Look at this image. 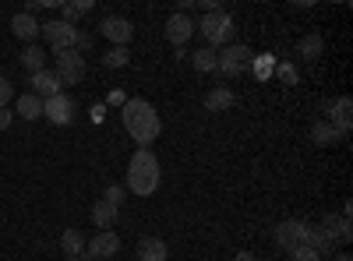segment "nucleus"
Here are the masks:
<instances>
[{"label":"nucleus","mask_w":353,"mask_h":261,"mask_svg":"<svg viewBox=\"0 0 353 261\" xmlns=\"http://www.w3.org/2000/svg\"><path fill=\"white\" fill-rule=\"evenodd\" d=\"M121 121H124V131L141 145V149H149V145L163 134V121H159V113L149 99H128L121 106Z\"/></svg>","instance_id":"nucleus-1"},{"label":"nucleus","mask_w":353,"mask_h":261,"mask_svg":"<svg viewBox=\"0 0 353 261\" xmlns=\"http://www.w3.org/2000/svg\"><path fill=\"white\" fill-rule=\"evenodd\" d=\"M159 180H163V166H159L156 152L152 149H138L131 156V163H128V184L124 187L134 198H149V194H156Z\"/></svg>","instance_id":"nucleus-2"},{"label":"nucleus","mask_w":353,"mask_h":261,"mask_svg":"<svg viewBox=\"0 0 353 261\" xmlns=\"http://www.w3.org/2000/svg\"><path fill=\"white\" fill-rule=\"evenodd\" d=\"M194 32L205 39V46L209 50H223V46H230V39H233V32H237V28H233V18L226 14V11H212V14H205L201 21H198V28Z\"/></svg>","instance_id":"nucleus-3"},{"label":"nucleus","mask_w":353,"mask_h":261,"mask_svg":"<svg viewBox=\"0 0 353 261\" xmlns=\"http://www.w3.org/2000/svg\"><path fill=\"white\" fill-rule=\"evenodd\" d=\"M216 53H219V64H216V71H219V74H226V78H237V74H244V71H248V64L254 61V53H251L244 43L223 46V50H216Z\"/></svg>","instance_id":"nucleus-4"},{"label":"nucleus","mask_w":353,"mask_h":261,"mask_svg":"<svg viewBox=\"0 0 353 261\" xmlns=\"http://www.w3.org/2000/svg\"><path fill=\"white\" fill-rule=\"evenodd\" d=\"M74 99L68 96V92H57V96H50V99H43V117L50 121V124H57V127H68V124H74Z\"/></svg>","instance_id":"nucleus-5"},{"label":"nucleus","mask_w":353,"mask_h":261,"mask_svg":"<svg viewBox=\"0 0 353 261\" xmlns=\"http://www.w3.org/2000/svg\"><path fill=\"white\" fill-rule=\"evenodd\" d=\"M53 56H57L53 74L61 78V85H78L85 78V56L78 50H64V53H53Z\"/></svg>","instance_id":"nucleus-6"},{"label":"nucleus","mask_w":353,"mask_h":261,"mask_svg":"<svg viewBox=\"0 0 353 261\" xmlns=\"http://www.w3.org/2000/svg\"><path fill=\"white\" fill-rule=\"evenodd\" d=\"M43 36L50 39L53 53H64V50H74V46H78V28H74V25H68L64 18L46 21V25H43Z\"/></svg>","instance_id":"nucleus-7"},{"label":"nucleus","mask_w":353,"mask_h":261,"mask_svg":"<svg viewBox=\"0 0 353 261\" xmlns=\"http://www.w3.org/2000/svg\"><path fill=\"white\" fill-rule=\"evenodd\" d=\"M99 36H106L113 46H128L134 39V25L128 18H121V14H106L99 21Z\"/></svg>","instance_id":"nucleus-8"},{"label":"nucleus","mask_w":353,"mask_h":261,"mask_svg":"<svg viewBox=\"0 0 353 261\" xmlns=\"http://www.w3.org/2000/svg\"><path fill=\"white\" fill-rule=\"evenodd\" d=\"M276 244H279L283 251H297V247H304V244H307V222H301V219H286V222H279V226H276Z\"/></svg>","instance_id":"nucleus-9"},{"label":"nucleus","mask_w":353,"mask_h":261,"mask_svg":"<svg viewBox=\"0 0 353 261\" xmlns=\"http://www.w3.org/2000/svg\"><path fill=\"white\" fill-rule=\"evenodd\" d=\"M194 28H198V21L191 18V14H181V11H173L170 18H166V39L181 50L184 43H191V36H194Z\"/></svg>","instance_id":"nucleus-10"},{"label":"nucleus","mask_w":353,"mask_h":261,"mask_svg":"<svg viewBox=\"0 0 353 261\" xmlns=\"http://www.w3.org/2000/svg\"><path fill=\"white\" fill-rule=\"evenodd\" d=\"M121 251V237L113 229H99L92 240H85V258H96V261H106Z\"/></svg>","instance_id":"nucleus-11"},{"label":"nucleus","mask_w":353,"mask_h":261,"mask_svg":"<svg viewBox=\"0 0 353 261\" xmlns=\"http://www.w3.org/2000/svg\"><path fill=\"white\" fill-rule=\"evenodd\" d=\"M325 113H329V124L339 131V138H346L350 134V124H353V117H350V113H353V99L350 96H339L336 103L325 106Z\"/></svg>","instance_id":"nucleus-12"},{"label":"nucleus","mask_w":353,"mask_h":261,"mask_svg":"<svg viewBox=\"0 0 353 261\" xmlns=\"http://www.w3.org/2000/svg\"><path fill=\"white\" fill-rule=\"evenodd\" d=\"M11 32H14L21 43L32 46V43H36V36H43V25H39L32 14H28V11H18V14L11 18Z\"/></svg>","instance_id":"nucleus-13"},{"label":"nucleus","mask_w":353,"mask_h":261,"mask_svg":"<svg viewBox=\"0 0 353 261\" xmlns=\"http://www.w3.org/2000/svg\"><path fill=\"white\" fill-rule=\"evenodd\" d=\"M28 85H32V96H39V99H50V96L61 92V78H57L50 67H46V71H36V74H28Z\"/></svg>","instance_id":"nucleus-14"},{"label":"nucleus","mask_w":353,"mask_h":261,"mask_svg":"<svg viewBox=\"0 0 353 261\" xmlns=\"http://www.w3.org/2000/svg\"><path fill=\"white\" fill-rule=\"evenodd\" d=\"M138 261H166L170 258V247H166V240L163 237H145V240H138Z\"/></svg>","instance_id":"nucleus-15"},{"label":"nucleus","mask_w":353,"mask_h":261,"mask_svg":"<svg viewBox=\"0 0 353 261\" xmlns=\"http://www.w3.org/2000/svg\"><path fill=\"white\" fill-rule=\"evenodd\" d=\"M304 247H311L318 258H329V254H336V240L325 233L321 226H307V244Z\"/></svg>","instance_id":"nucleus-16"},{"label":"nucleus","mask_w":353,"mask_h":261,"mask_svg":"<svg viewBox=\"0 0 353 261\" xmlns=\"http://www.w3.org/2000/svg\"><path fill=\"white\" fill-rule=\"evenodd\" d=\"M321 229H325V233H329L332 240H343V244H350V240H353V222H350V216H325Z\"/></svg>","instance_id":"nucleus-17"},{"label":"nucleus","mask_w":353,"mask_h":261,"mask_svg":"<svg viewBox=\"0 0 353 261\" xmlns=\"http://www.w3.org/2000/svg\"><path fill=\"white\" fill-rule=\"evenodd\" d=\"M14 113H18L21 121H39V117H43V99L32 96V92H25V96H18Z\"/></svg>","instance_id":"nucleus-18"},{"label":"nucleus","mask_w":353,"mask_h":261,"mask_svg":"<svg viewBox=\"0 0 353 261\" xmlns=\"http://www.w3.org/2000/svg\"><path fill=\"white\" fill-rule=\"evenodd\" d=\"M117 216H121V209H117V205H110L106 198H99L96 205H92V222H96L99 229H110V226L117 222Z\"/></svg>","instance_id":"nucleus-19"},{"label":"nucleus","mask_w":353,"mask_h":261,"mask_svg":"<svg viewBox=\"0 0 353 261\" xmlns=\"http://www.w3.org/2000/svg\"><path fill=\"white\" fill-rule=\"evenodd\" d=\"M311 141L318 145V149H329V145H336V141H343V138H339V131H336L329 121H318V124L311 127Z\"/></svg>","instance_id":"nucleus-20"},{"label":"nucleus","mask_w":353,"mask_h":261,"mask_svg":"<svg viewBox=\"0 0 353 261\" xmlns=\"http://www.w3.org/2000/svg\"><path fill=\"white\" fill-rule=\"evenodd\" d=\"M321 53H325V39H321L318 32H311L297 43V56H304V61H318Z\"/></svg>","instance_id":"nucleus-21"},{"label":"nucleus","mask_w":353,"mask_h":261,"mask_svg":"<svg viewBox=\"0 0 353 261\" xmlns=\"http://www.w3.org/2000/svg\"><path fill=\"white\" fill-rule=\"evenodd\" d=\"M191 64H194V71H201V74H212L216 64H219V53L209 50V46H201V50L191 53Z\"/></svg>","instance_id":"nucleus-22"},{"label":"nucleus","mask_w":353,"mask_h":261,"mask_svg":"<svg viewBox=\"0 0 353 261\" xmlns=\"http://www.w3.org/2000/svg\"><path fill=\"white\" fill-rule=\"evenodd\" d=\"M61 247L68 258H85V237L78 233V229H64L61 233Z\"/></svg>","instance_id":"nucleus-23"},{"label":"nucleus","mask_w":353,"mask_h":261,"mask_svg":"<svg viewBox=\"0 0 353 261\" xmlns=\"http://www.w3.org/2000/svg\"><path fill=\"white\" fill-rule=\"evenodd\" d=\"M230 106H233V92L230 89H212L209 96H205V109H209V113H223Z\"/></svg>","instance_id":"nucleus-24"},{"label":"nucleus","mask_w":353,"mask_h":261,"mask_svg":"<svg viewBox=\"0 0 353 261\" xmlns=\"http://www.w3.org/2000/svg\"><path fill=\"white\" fill-rule=\"evenodd\" d=\"M21 64L28 67V74L46 71V50H39V46H25V53H21Z\"/></svg>","instance_id":"nucleus-25"},{"label":"nucleus","mask_w":353,"mask_h":261,"mask_svg":"<svg viewBox=\"0 0 353 261\" xmlns=\"http://www.w3.org/2000/svg\"><path fill=\"white\" fill-rule=\"evenodd\" d=\"M128 64H131V50H128V46H110L106 56H103V67H110V71L128 67Z\"/></svg>","instance_id":"nucleus-26"},{"label":"nucleus","mask_w":353,"mask_h":261,"mask_svg":"<svg viewBox=\"0 0 353 261\" xmlns=\"http://www.w3.org/2000/svg\"><path fill=\"white\" fill-rule=\"evenodd\" d=\"M92 8H96L92 0H78V4H64V21H68V25H74L81 14H88Z\"/></svg>","instance_id":"nucleus-27"},{"label":"nucleus","mask_w":353,"mask_h":261,"mask_svg":"<svg viewBox=\"0 0 353 261\" xmlns=\"http://www.w3.org/2000/svg\"><path fill=\"white\" fill-rule=\"evenodd\" d=\"M103 198L110 201V205H117V209H121L124 201H128V187H121V184H113V187H106V194H103Z\"/></svg>","instance_id":"nucleus-28"},{"label":"nucleus","mask_w":353,"mask_h":261,"mask_svg":"<svg viewBox=\"0 0 353 261\" xmlns=\"http://www.w3.org/2000/svg\"><path fill=\"white\" fill-rule=\"evenodd\" d=\"M269 71H272V56L261 53L258 61H254V74H258V78H269Z\"/></svg>","instance_id":"nucleus-29"},{"label":"nucleus","mask_w":353,"mask_h":261,"mask_svg":"<svg viewBox=\"0 0 353 261\" xmlns=\"http://www.w3.org/2000/svg\"><path fill=\"white\" fill-rule=\"evenodd\" d=\"M11 96H14V89H11V81L0 74V109H4L8 103H11Z\"/></svg>","instance_id":"nucleus-30"},{"label":"nucleus","mask_w":353,"mask_h":261,"mask_svg":"<svg viewBox=\"0 0 353 261\" xmlns=\"http://www.w3.org/2000/svg\"><path fill=\"white\" fill-rule=\"evenodd\" d=\"M290 258H293V261H321L311 247H297V251H290Z\"/></svg>","instance_id":"nucleus-31"},{"label":"nucleus","mask_w":353,"mask_h":261,"mask_svg":"<svg viewBox=\"0 0 353 261\" xmlns=\"http://www.w3.org/2000/svg\"><path fill=\"white\" fill-rule=\"evenodd\" d=\"M279 81H283V85H293V81H297V67L283 64V67H279Z\"/></svg>","instance_id":"nucleus-32"},{"label":"nucleus","mask_w":353,"mask_h":261,"mask_svg":"<svg viewBox=\"0 0 353 261\" xmlns=\"http://www.w3.org/2000/svg\"><path fill=\"white\" fill-rule=\"evenodd\" d=\"M11 124H14V113H11V109L4 106V109H0V131H8Z\"/></svg>","instance_id":"nucleus-33"},{"label":"nucleus","mask_w":353,"mask_h":261,"mask_svg":"<svg viewBox=\"0 0 353 261\" xmlns=\"http://www.w3.org/2000/svg\"><path fill=\"white\" fill-rule=\"evenodd\" d=\"M110 103H113V106H124L128 96H124V92H110Z\"/></svg>","instance_id":"nucleus-34"},{"label":"nucleus","mask_w":353,"mask_h":261,"mask_svg":"<svg viewBox=\"0 0 353 261\" xmlns=\"http://www.w3.org/2000/svg\"><path fill=\"white\" fill-rule=\"evenodd\" d=\"M237 261H258V258H254V254H248V251H241V254H237Z\"/></svg>","instance_id":"nucleus-35"},{"label":"nucleus","mask_w":353,"mask_h":261,"mask_svg":"<svg viewBox=\"0 0 353 261\" xmlns=\"http://www.w3.org/2000/svg\"><path fill=\"white\" fill-rule=\"evenodd\" d=\"M332 261H353V258H350V254H336Z\"/></svg>","instance_id":"nucleus-36"},{"label":"nucleus","mask_w":353,"mask_h":261,"mask_svg":"<svg viewBox=\"0 0 353 261\" xmlns=\"http://www.w3.org/2000/svg\"><path fill=\"white\" fill-rule=\"evenodd\" d=\"M64 261H85V258H64Z\"/></svg>","instance_id":"nucleus-37"}]
</instances>
